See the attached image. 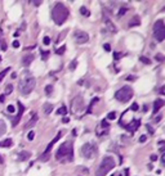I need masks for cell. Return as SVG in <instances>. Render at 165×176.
Listing matches in <instances>:
<instances>
[{"label": "cell", "mask_w": 165, "mask_h": 176, "mask_svg": "<svg viewBox=\"0 0 165 176\" xmlns=\"http://www.w3.org/2000/svg\"><path fill=\"white\" fill-rule=\"evenodd\" d=\"M98 98H94V99L92 100V102H90V104H89V107H88V109H86V113H88V115H90V113H92V108H93V106H94V104L98 102Z\"/></svg>", "instance_id": "cell-23"}, {"label": "cell", "mask_w": 165, "mask_h": 176, "mask_svg": "<svg viewBox=\"0 0 165 176\" xmlns=\"http://www.w3.org/2000/svg\"><path fill=\"white\" fill-rule=\"evenodd\" d=\"M146 127H147V130H148V132H150V134H154V129L151 127V125H146Z\"/></svg>", "instance_id": "cell-45"}, {"label": "cell", "mask_w": 165, "mask_h": 176, "mask_svg": "<svg viewBox=\"0 0 165 176\" xmlns=\"http://www.w3.org/2000/svg\"><path fill=\"white\" fill-rule=\"evenodd\" d=\"M62 135H63V130H61V131H58V134L56 135V138H54V139H53V140H52V142L49 143V144H48V146H47V148H45L44 153L40 156V158H39L41 162L48 161V158H49V153H50V151H52V148H53V145L56 144V143L58 142V140L61 139V136H62Z\"/></svg>", "instance_id": "cell-9"}, {"label": "cell", "mask_w": 165, "mask_h": 176, "mask_svg": "<svg viewBox=\"0 0 165 176\" xmlns=\"http://www.w3.org/2000/svg\"><path fill=\"white\" fill-rule=\"evenodd\" d=\"M0 62H1V57H0Z\"/></svg>", "instance_id": "cell-59"}, {"label": "cell", "mask_w": 165, "mask_h": 176, "mask_svg": "<svg viewBox=\"0 0 165 176\" xmlns=\"http://www.w3.org/2000/svg\"><path fill=\"white\" fill-rule=\"evenodd\" d=\"M48 55H49V51H41V59H43V61H47Z\"/></svg>", "instance_id": "cell-34"}, {"label": "cell", "mask_w": 165, "mask_h": 176, "mask_svg": "<svg viewBox=\"0 0 165 176\" xmlns=\"http://www.w3.org/2000/svg\"><path fill=\"white\" fill-rule=\"evenodd\" d=\"M129 111H134V112H135V111H138V104H137V103H133Z\"/></svg>", "instance_id": "cell-38"}, {"label": "cell", "mask_w": 165, "mask_h": 176, "mask_svg": "<svg viewBox=\"0 0 165 176\" xmlns=\"http://www.w3.org/2000/svg\"><path fill=\"white\" fill-rule=\"evenodd\" d=\"M30 156H31V153L27 152V151L19 152V153H18V161H19V162H23V161H26V159L30 158Z\"/></svg>", "instance_id": "cell-15"}, {"label": "cell", "mask_w": 165, "mask_h": 176, "mask_svg": "<svg viewBox=\"0 0 165 176\" xmlns=\"http://www.w3.org/2000/svg\"><path fill=\"white\" fill-rule=\"evenodd\" d=\"M31 4L35 6H39V5H41V1H36V0H35V1H31Z\"/></svg>", "instance_id": "cell-46"}, {"label": "cell", "mask_w": 165, "mask_h": 176, "mask_svg": "<svg viewBox=\"0 0 165 176\" xmlns=\"http://www.w3.org/2000/svg\"><path fill=\"white\" fill-rule=\"evenodd\" d=\"M160 161H161V165H165V156L164 154H161V159H160Z\"/></svg>", "instance_id": "cell-47"}, {"label": "cell", "mask_w": 165, "mask_h": 176, "mask_svg": "<svg viewBox=\"0 0 165 176\" xmlns=\"http://www.w3.org/2000/svg\"><path fill=\"white\" fill-rule=\"evenodd\" d=\"M35 85H36V80L34 79L32 76L30 77H26L19 82V93L22 94V95H28V94L31 93L32 90L35 89Z\"/></svg>", "instance_id": "cell-4"}, {"label": "cell", "mask_w": 165, "mask_h": 176, "mask_svg": "<svg viewBox=\"0 0 165 176\" xmlns=\"http://www.w3.org/2000/svg\"><path fill=\"white\" fill-rule=\"evenodd\" d=\"M85 109V103H84V99L81 96H75L71 102V112L75 113V115H80V113L84 112Z\"/></svg>", "instance_id": "cell-8"}, {"label": "cell", "mask_w": 165, "mask_h": 176, "mask_svg": "<svg viewBox=\"0 0 165 176\" xmlns=\"http://www.w3.org/2000/svg\"><path fill=\"white\" fill-rule=\"evenodd\" d=\"M124 176H129V170H128V168H125V171H124Z\"/></svg>", "instance_id": "cell-52"}, {"label": "cell", "mask_w": 165, "mask_h": 176, "mask_svg": "<svg viewBox=\"0 0 165 176\" xmlns=\"http://www.w3.org/2000/svg\"><path fill=\"white\" fill-rule=\"evenodd\" d=\"M116 116H118V115H116V112L114 111V112H110V113H108V115H107V118H108V120H115Z\"/></svg>", "instance_id": "cell-31"}, {"label": "cell", "mask_w": 165, "mask_h": 176, "mask_svg": "<svg viewBox=\"0 0 165 176\" xmlns=\"http://www.w3.org/2000/svg\"><path fill=\"white\" fill-rule=\"evenodd\" d=\"M164 151H165V148H164V146H161V148H160V153H161V154H164Z\"/></svg>", "instance_id": "cell-54"}, {"label": "cell", "mask_w": 165, "mask_h": 176, "mask_svg": "<svg viewBox=\"0 0 165 176\" xmlns=\"http://www.w3.org/2000/svg\"><path fill=\"white\" fill-rule=\"evenodd\" d=\"M103 48H105L106 51H110V50H111V46H110V44H105V45H103Z\"/></svg>", "instance_id": "cell-42"}, {"label": "cell", "mask_w": 165, "mask_h": 176, "mask_svg": "<svg viewBox=\"0 0 165 176\" xmlns=\"http://www.w3.org/2000/svg\"><path fill=\"white\" fill-rule=\"evenodd\" d=\"M64 50H66V46H64V45H62V46L61 48H58L57 50H56V53L58 54V55H62L63 53H64Z\"/></svg>", "instance_id": "cell-28"}, {"label": "cell", "mask_w": 165, "mask_h": 176, "mask_svg": "<svg viewBox=\"0 0 165 176\" xmlns=\"http://www.w3.org/2000/svg\"><path fill=\"white\" fill-rule=\"evenodd\" d=\"M76 66H77V62L76 61H74V62H71V63H70V70L71 71H74V70H75V68H76Z\"/></svg>", "instance_id": "cell-33"}, {"label": "cell", "mask_w": 165, "mask_h": 176, "mask_svg": "<svg viewBox=\"0 0 165 176\" xmlns=\"http://www.w3.org/2000/svg\"><path fill=\"white\" fill-rule=\"evenodd\" d=\"M123 126H124V129L127 130V131L135 132L138 130V127L141 126V121H140V120H132L129 123H127V125H123Z\"/></svg>", "instance_id": "cell-11"}, {"label": "cell", "mask_w": 165, "mask_h": 176, "mask_svg": "<svg viewBox=\"0 0 165 176\" xmlns=\"http://www.w3.org/2000/svg\"><path fill=\"white\" fill-rule=\"evenodd\" d=\"M6 112H8V113H11V115H13V113L16 112L14 106H12V104H11V106H8V107H6Z\"/></svg>", "instance_id": "cell-29"}, {"label": "cell", "mask_w": 165, "mask_h": 176, "mask_svg": "<svg viewBox=\"0 0 165 176\" xmlns=\"http://www.w3.org/2000/svg\"><path fill=\"white\" fill-rule=\"evenodd\" d=\"M112 176H121V174H120V172H115V174L112 175Z\"/></svg>", "instance_id": "cell-56"}, {"label": "cell", "mask_w": 165, "mask_h": 176, "mask_svg": "<svg viewBox=\"0 0 165 176\" xmlns=\"http://www.w3.org/2000/svg\"><path fill=\"white\" fill-rule=\"evenodd\" d=\"M114 167H115L114 157H111V156H106V157L103 158L102 163L99 165L98 170H97V172H96V176H106Z\"/></svg>", "instance_id": "cell-3"}, {"label": "cell", "mask_w": 165, "mask_h": 176, "mask_svg": "<svg viewBox=\"0 0 165 176\" xmlns=\"http://www.w3.org/2000/svg\"><path fill=\"white\" fill-rule=\"evenodd\" d=\"M160 120H161V116H157V117H156V120H155V122H156V123H157V122H160Z\"/></svg>", "instance_id": "cell-53"}, {"label": "cell", "mask_w": 165, "mask_h": 176, "mask_svg": "<svg viewBox=\"0 0 165 176\" xmlns=\"http://www.w3.org/2000/svg\"><path fill=\"white\" fill-rule=\"evenodd\" d=\"M12 45H13V48H19V41L18 40H14Z\"/></svg>", "instance_id": "cell-41"}, {"label": "cell", "mask_w": 165, "mask_h": 176, "mask_svg": "<svg viewBox=\"0 0 165 176\" xmlns=\"http://www.w3.org/2000/svg\"><path fill=\"white\" fill-rule=\"evenodd\" d=\"M164 106H165V100H163V99H156V100H155V103H154V115L159 112Z\"/></svg>", "instance_id": "cell-13"}, {"label": "cell", "mask_w": 165, "mask_h": 176, "mask_svg": "<svg viewBox=\"0 0 165 176\" xmlns=\"http://www.w3.org/2000/svg\"><path fill=\"white\" fill-rule=\"evenodd\" d=\"M52 90H53V86H52V85H47V86H45V94H47V95H50Z\"/></svg>", "instance_id": "cell-30"}, {"label": "cell", "mask_w": 165, "mask_h": 176, "mask_svg": "<svg viewBox=\"0 0 165 176\" xmlns=\"http://www.w3.org/2000/svg\"><path fill=\"white\" fill-rule=\"evenodd\" d=\"M9 71H11V68H9V67H8V68H5V70H3V71H1V72H0V82H1V81H3V80H4V77L6 76V73H8V72H9Z\"/></svg>", "instance_id": "cell-24"}, {"label": "cell", "mask_w": 165, "mask_h": 176, "mask_svg": "<svg viewBox=\"0 0 165 176\" xmlns=\"http://www.w3.org/2000/svg\"><path fill=\"white\" fill-rule=\"evenodd\" d=\"M105 22H106V26H107V28L111 32H116V27H115V25L112 23L111 21H110L108 18H105Z\"/></svg>", "instance_id": "cell-20"}, {"label": "cell", "mask_w": 165, "mask_h": 176, "mask_svg": "<svg viewBox=\"0 0 165 176\" xmlns=\"http://www.w3.org/2000/svg\"><path fill=\"white\" fill-rule=\"evenodd\" d=\"M56 158L58 161L67 163L71 162L74 159V145L72 142H64L62 145L58 148V151L56 153Z\"/></svg>", "instance_id": "cell-1"}, {"label": "cell", "mask_w": 165, "mask_h": 176, "mask_svg": "<svg viewBox=\"0 0 165 176\" xmlns=\"http://www.w3.org/2000/svg\"><path fill=\"white\" fill-rule=\"evenodd\" d=\"M127 80H128V81H133V80H135V77H133V76H128V77H127Z\"/></svg>", "instance_id": "cell-50"}, {"label": "cell", "mask_w": 165, "mask_h": 176, "mask_svg": "<svg viewBox=\"0 0 165 176\" xmlns=\"http://www.w3.org/2000/svg\"><path fill=\"white\" fill-rule=\"evenodd\" d=\"M1 46H3V50H6V45H5L4 43H3V44H1Z\"/></svg>", "instance_id": "cell-55"}, {"label": "cell", "mask_w": 165, "mask_h": 176, "mask_svg": "<svg viewBox=\"0 0 165 176\" xmlns=\"http://www.w3.org/2000/svg\"><path fill=\"white\" fill-rule=\"evenodd\" d=\"M17 106H18V113H17V116L13 118V122H12L13 126H17L18 125L19 121H21V117H22V115H23V112H25V106L21 102H18Z\"/></svg>", "instance_id": "cell-12"}, {"label": "cell", "mask_w": 165, "mask_h": 176, "mask_svg": "<svg viewBox=\"0 0 165 176\" xmlns=\"http://www.w3.org/2000/svg\"><path fill=\"white\" fill-rule=\"evenodd\" d=\"M101 126H102V127H105V129H108V127H110L108 122H106V121H102V122H101Z\"/></svg>", "instance_id": "cell-40"}, {"label": "cell", "mask_w": 165, "mask_h": 176, "mask_svg": "<svg viewBox=\"0 0 165 176\" xmlns=\"http://www.w3.org/2000/svg\"><path fill=\"white\" fill-rule=\"evenodd\" d=\"M34 61V55L30 54V55H26V57L22 59V66H25V67H27L28 64H31V62Z\"/></svg>", "instance_id": "cell-16"}, {"label": "cell", "mask_w": 165, "mask_h": 176, "mask_svg": "<svg viewBox=\"0 0 165 176\" xmlns=\"http://www.w3.org/2000/svg\"><path fill=\"white\" fill-rule=\"evenodd\" d=\"M4 99H5V95H4V94H3V95H0V103L4 102Z\"/></svg>", "instance_id": "cell-49"}, {"label": "cell", "mask_w": 165, "mask_h": 176, "mask_svg": "<svg viewBox=\"0 0 165 176\" xmlns=\"http://www.w3.org/2000/svg\"><path fill=\"white\" fill-rule=\"evenodd\" d=\"M79 11H80V14L84 15V17H90V12L86 6H80Z\"/></svg>", "instance_id": "cell-21"}, {"label": "cell", "mask_w": 165, "mask_h": 176, "mask_svg": "<svg viewBox=\"0 0 165 176\" xmlns=\"http://www.w3.org/2000/svg\"><path fill=\"white\" fill-rule=\"evenodd\" d=\"M67 113V108L64 106H62V107H59L58 108V111H57V115H62V116H64Z\"/></svg>", "instance_id": "cell-25"}, {"label": "cell", "mask_w": 165, "mask_h": 176, "mask_svg": "<svg viewBox=\"0 0 165 176\" xmlns=\"http://www.w3.org/2000/svg\"><path fill=\"white\" fill-rule=\"evenodd\" d=\"M150 159H151L152 162H155V161L157 159V156H156V154H151V156H150Z\"/></svg>", "instance_id": "cell-44"}, {"label": "cell", "mask_w": 165, "mask_h": 176, "mask_svg": "<svg viewBox=\"0 0 165 176\" xmlns=\"http://www.w3.org/2000/svg\"><path fill=\"white\" fill-rule=\"evenodd\" d=\"M34 138H35V132L34 131H30V132H28V135H27V139L31 142V140H34Z\"/></svg>", "instance_id": "cell-35"}, {"label": "cell", "mask_w": 165, "mask_h": 176, "mask_svg": "<svg viewBox=\"0 0 165 176\" xmlns=\"http://www.w3.org/2000/svg\"><path fill=\"white\" fill-rule=\"evenodd\" d=\"M5 132H6V125H5L4 121L0 120V136H3Z\"/></svg>", "instance_id": "cell-22"}, {"label": "cell", "mask_w": 165, "mask_h": 176, "mask_svg": "<svg viewBox=\"0 0 165 176\" xmlns=\"http://www.w3.org/2000/svg\"><path fill=\"white\" fill-rule=\"evenodd\" d=\"M74 39H75V41L77 44H85L89 41V35L86 34V32L79 30L74 34Z\"/></svg>", "instance_id": "cell-10"}, {"label": "cell", "mask_w": 165, "mask_h": 176, "mask_svg": "<svg viewBox=\"0 0 165 176\" xmlns=\"http://www.w3.org/2000/svg\"><path fill=\"white\" fill-rule=\"evenodd\" d=\"M146 140H147V136H146V135H142L141 138H140V142H141V143H144Z\"/></svg>", "instance_id": "cell-43"}, {"label": "cell", "mask_w": 165, "mask_h": 176, "mask_svg": "<svg viewBox=\"0 0 165 176\" xmlns=\"http://www.w3.org/2000/svg\"><path fill=\"white\" fill-rule=\"evenodd\" d=\"M154 36L159 43L164 41L165 39V25L163 19H159V21L155 22L154 25Z\"/></svg>", "instance_id": "cell-7"}, {"label": "cell", "mask_w": 165, "mask_h": 176, "mask_svg": "<svg viewBox=\"0 0 165 176\" xmlns=\"http://www.w3.org/2000/svg\"><path fill=\"white\" fill-rule=\"evenodd\" d=\"M13 145V140L12 139H5L3 142H0V146L1 148H9V146Z\"/></svg>", "instance_id": "cell-18"}, {"label": "cell", "mask_w": 165, "mask_h": 176, "mask_svg": "<svg viewBox=\"0 0 165 176\" xmlns=\"http://www.w3.org/2000/svg\"><path fill=\"white\" fill-rule=\"evenodd\" d=\"M43 111H44L45 115H49L52 111H53V104H50V103H45L44 106H43Z\"/></svg>", "instance_id": "cell-19"}, {"label": "cell", "mask_w": 165, "mask_h": 176, "mask_svg": "<svg viewBox=\"0 0 165 176\" xmlns=\"http://www.w3.org/2000/svg\"><path fill=\"white\" fill-rule=\"evenodd\" d=\"M69 121H70V120L67 118V117H64V118L62 120V122H63V123H69Z\"/></svg>", "instance_id": "cell-51"}, {"label": "cell", "mask_w": 165, "mask_h": 176, "mask_svg": "<svg viewBox=\"0 0 165 176\" xmlns=\"http://www.w3.org/2000/svg\"><path fill=\"white\" fill-rule=\"evenodd\" d=\"M141 25V19L138 15H134L133 18L130 19V22H129V27H133V26H140Z\"/></svg>", "instance_id": "cell-17"}, {"label": "cell", "mask_w": 165, "mask_h": 176, "mask_svg": "<svg viewBox=\"0 0 165 176\" xmlns=\"http://www.w3.org/2000/svg\"><path fill=\"white\" fill-rule=\"evenodd\" d=\"M160 94H161V95H164V94H165V86H161V89H160Z\"/></svg>", "instance_id": "cell-48"}, {"label": "cell", "mask_w": 165, "mask_h": 176, "mask_svg": "<svg viewBox=\"0 0 165 176\" xmlns=\"http://www.w3.org/2000/svg\"><path fill=\"white\" fill-rule=\"evenodd\" d=\"M38 120H39L38 115H36V113H34V115H32V117L30 118V121H28V122L25 125V129H31V127H34V126L36 125Z\"/></svg>", "instance_id": "cell-14"}, {"label": "cell", "mask_w": 165, "mask_h": 176, "mask_svg": "<svg viewBox=\"0 0 165 176\" xmlns=\"http://www.w3.org/2000/svg\"><path fill=\"white\" fill-rule=\"evenodd\" d=\"M115 98H116V100H119V102L127 103L133 98V89H132L130 86L121 87V89H119L115 93Z\"/></svg>", "instance_id": "cell-5"}, {"label": "cell", "mask_w": 165, "mask_h": 176, "mask_svg": "<svg viewBox=\"0 0 165 176\" xmlns=\"http://www.w3.org/2000/svg\"><path fill=\"white\" fill-rule=\"evenodd\" d=\"M1 34H3V32H1V31H0V36H1Z\"/></svg>", "instance_id": "cell-58"}, {"label": "cell", "mask_w": 165, "mask_h": 176, "mask_svg": "<svg viewBox=\"0 0 165 176\" xmlns=\"http://www.w3.org/2000/svg\"><path fill=\"white\" fill-rule=\"evenodd\" d=\"M12 91H13V85H11V84H9V85H6V87H5L4 95H8V94H11Z\"/></svg>", "instance_id": "cell-27"}, {"label": "cell", "mask_w": 165, "mask_h": 176, "mask_svg": "<svg viewBox=\"0 0 165 176\" xmlns=\"http://www.w3.org/2000/svg\"><path fill=\"white\" fill-rule=\"evenodd\" d=\"M127 12H128V8H127V6H121L120 11H119V13H118V17H119V18L123 17V15H124Z\"/></svg>", "instance_id": "cell-26"}, {"label": "cell", "mask_w": 165, "mask_h": 176, "mask_svg": "<svg viewBox=\"0 0 165 176\" xmlns=\"http://www.w3.org/2000/svg\"><path fill=\"white\" fill-rule=\"evenodd\" d=\"M97 154H98V148L94 143H85L81 146V156L88 159L96 158Z\"/></svg>", "instance_id": "cell-6"}, {"label": "cell", "mask_w": 165, "mask_h": 176, "mask_svg": "<svg viewBox=\"0 0 165 176\" xmlns=\"http://www.w3.org/2000/svg\"><path fill=\"white\" fill-rule=\"evenodd\" d=\"M43 43H44V45H49V44H50V37L45 36V37H44V40H43Z\"/></svg>", "instance_id": "cell-37"}, {"label": "cell", "mask_w": 165, "mask_h": 176, "mask_svg": "<svg viewBox=\"0 0 165 176\" xmlns=\"http://www.w3.org/2000/svg\"><path fill=\"white\" fill-rule=\"evenodd\" d=\"M140 59H141L142 63H144V64H151V61L148 59V58H146V57H141Z\"/></svg>", "instance_id": "cell-32"}, {"label": "cell", "mask_w": 165, "mask_h": 176, "mask_svg": "<svg viewBox=\"0 0 165 176\" xmlns=\"http://www.w3.org/2000/svg\"><path fill=\"white\" fill-rule=\"evenodd\" d=\"M1 163H4V161H3V157L0 156V165H1Z\"/></svg>", "instance_id": "cell-57"}, {"label": "cell", "mask_w": 165, "mask_h": 176, "mask_svg": "<svg viewBox=\"0 0 165 176\" xmlns=\"http://www.w3.org/2000/svg\"><path fill=\"white\" fill-rule=\"evenodd\" d=\"M67 17H69V9H67L62 3H57V4L52 8V19L54 21L56 25L61 26L62 23H64Z\"/></svg>", "instance_id": "cell-2"}, {"label": "cell", "mask_w": 165, "mask_h": 176, "mask_svg": "<svg viewBox=\"0 0 165 176\" xmlns=\"http://www.w3.org/2000/svg\"><path fill=\"white\" fill-rule=\"evenodd\" d=\"M155 58H156L157 62H163L164 61V55L163 54H156V57H155Z\"/></svg>", "instance_id": "cell-36"}, {"label": "cell", "mask_w": 165, "mask_h": 176, "mask_svg": "<svg viewBox=\"0 0 165 176\" xmlns=\"http://www.w3.org/2000/svg\"><path fill=\"white\" fill-rule=\"evenodd\" d=\"M121 53H114V59L115 61H119V59H120V58H121Z\"/></svg>", "instance_id": "cell-39"}]
</instances>
